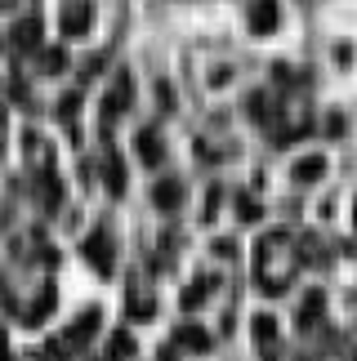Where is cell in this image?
I'll use <instances>...</instances> for the list:
<instances>
[{
  "label": "cell",
  "mask_w": 357,
  "mask_h": 361,
  "mask_svg": "<svg viewBox=\"0 0 357 361\" xmlns=\"http://www.w3.org/2000/svg\"><path fill=\"white\" fill-rule=\"evenodd\" d=\"M85 23H90V13H85V9H72V13H63V32H80Z\"/></svg>",
  "instance_id": "3957f363"
},
{
  "label": "cell",
  "mask_w": 357,
  "mask_h": 361,
  "mask_svg": "<svg viewBox=\"0 0 357 361\" xmlns=\"http://www.w3.org/2000/svg\"><path fill=\"white\" fill-rule=\"evenodd\" d=\"M250 27L255 32H272V27H277V0H255L250 5Z\"/></svg>",
  "instance_id": "6da1fadb"
},
{
  "label": "cell",
  "mask_w": 357,
  "mask_h": 361,
  "mask_svg": "<svg viewBox=\"0 0 357 361\" xmlns=\"http://www.w3.org/2000/svg\"><path fill=\"white\" fill-rule=\"evenodd\" d=\"M322 170H326V161L322 157H308V161L295 165V178H304V183H308V178H322Z\"/></svg>",
  "instance_id": "7a4b0ae2"
}]
</instances>
